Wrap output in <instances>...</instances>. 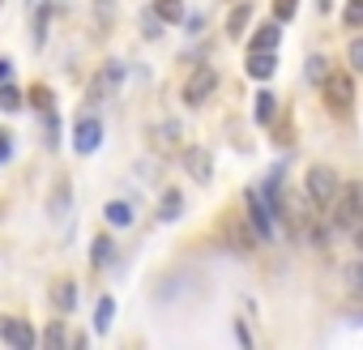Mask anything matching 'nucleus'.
<instances>
[{"instance_id":"obj_6","label":"nucleus","mask_w":363,"mask_h":350,"mask_svg":"<svg viewBox=\"0 0 363 350\" xmlns=\"http://www.w3.org/2000/svg\"><path fill=\"white\" fill-rule=\"evenodd\" d=\"M103 145V124L94 120V115H82L77 124H73V149L77 154H94Z\"/></svg>"},{"instance_id":"obj_25","label":"nucleus","mask_w":363,"mask_h":350,"mask_svg":"<svg viewBox=\"0 0 363 350\" xmlns=\"http://www.w3.org/2000/svg\"><path fill=\"white\" fill-rule=\"evenodd\" d=\"M111 248H116V244L99 235V239H94V265H107V261H111Z\"/></svg>"},{"instance_id":"obj_8","label":"nucleus","mask_w":363,"mask_h":350,"mask_svg":"<svg viewBox=\"0 0 363 350\" xmlns=\"http://www.w3.org/2000/svg\"><path fill=\"white\" fill-rule=\"evenodd\" d=\"M184 166H189L193 180H201V184L214 175V158L206 154V145H189V149H184Z\"/></svg>"},{"instance_id":"obj_30","label":"nucleus","mask_w":363,"mask_h":350,"mask_svg":"<svg viewBox=\"0 0 363 350\" xmlns=\"http://www.w3.org/2000/svg\"><path fill=\"white\" fill-rule=\"evenodd\" d=\"M235 337H240V341H244V346H252V333H248V329H244V324H240V320H235Z\"/></svg>"},{"instance_id":"obj_31","label":"nucleus","mask_w":363,"mask_h":350,"mask_svg":"<svg viewBox=\"0 0 363 350\" xmlns=\"http://www.w3.org/2000/svg\"><path fill=\"white\" fill-rule=\"evenodd\" d=\"M13 77V60H0V81H9Z\"/></svg>"},{"instance_id":"obj_28","label":"nucleus","mask_w":363,"mask_h":350,"mask_svg":"<svg viewBox=\"0 0 363 350\" xmlns=\"http://www.w3.org/2000/svg\"><path fill=\"white\" fill-rule=\"evenodd\" d=\"M179 137V124H162V128H154V141H175Z\"/></svg>"},{"instance_id":"obj_9","label":"nucleus","mask_w":363,"mask_h":350,"mask_svg":"<svg viewBox=\"0 0 363 350\" xmlns=\"http://www.w3.org/2000/svg\"><path fill=\"white\" fill-rule=\"evenodd\" d=\"M244 69H248V77H257V81H269V77L278 73V52H248Z\"/></svg>"},{"instance_id":"obj_7","label":"nucleus","mask_w":363,"mask_h":350,"mask_svg":"<svg viewBox=\"0 0 363 350\" xmlns=\"http://www.w3.org/2000/svg\"><path fill=\"white\" fill-rule=\"evenodd\" d=\"M0 337H5L13 350H30V346H35V329H30L26 320H18V316H5V320H0Z\"/></svg>"},{"instance_id":"obj_4","label":"nucleus","mask_w":363,"mask_h":350,"mask_svg":"<svg viewBox=\"0 0 363 350\" xmlns=\"http://www.w3.org/2000/svg\"><path fill=\"white\" fill-rule=\"evenodd\" d=\"M244 205H248V222H252L257 239H274V210L261 201V193H257V188H248V193H244Z\"/></svg>"},{"instance_id":"obj_17","label":"nucleus","mask_w":363,"mask_h":350,"mask_svg":"<svg viewBox=\"0 0 363 350\" xmlns=\"http://www.w3.org/2000/svg\"><path fill=\"white\" fill-rule=\"evenodd\" d=\"M303 77H308L312 86H320V81L329 77V60H325V56H308V60H303Z\"/></svg>"},{"instance_id":"obj_23","label":"nucleus","mask_w":363,"mask_h":350,"mask_svg":"<svg viewBox=\"0 0 363 350\" xmlns=\"http://www.w3.org/2000/svg\"><path fill=\"white\" fill-rule=\"evenodd\" d=\"M43 341H48L52 350H60V346L69 341V333H65V320H52V324H48V333H43Z\"/></svg>"},{"instance_id":"obj_11","label":"nucleus","mask_w":363,"mask_h":350,"mask_svg":"<svg viewBox=\"0 0 363 350\" xmlns=\"http://www.w3.org/2000/svg\"><path fill=\"white\" fill-rule=\"evenodd\" d=\"M278 39H282V22H265V26H257V35H252V52H278Z\"/></svg>"},{"instance_id":"obj_3","label":"nucleus","mask_w":363,"mask_h":350,"mask_svg":"<svg viewBox=\"0 0 363 350\" xmlns=\"http://www.w3.org/2000/svg\"><path fill=\"white\" fill-rule=\"evenodd\" d=\"M320 94H325V107H329L333 115H346V111L354 107V77L329 73V77L320 81Z\"/></svg>"},{"instance_id":"obj_21","label":"nucleus","mask_w":363,"mask_h":350,"mask_svg":"<svg viewBox=\"0 0 363 350\" xmlns=\"http://www.w3.org/2000/svg\"><path fill=\"white\" fill-rule=\"evenodd\" d=\"M22 107V94L13 90V81H0V111H18Z\"/></svg>"},{"instance_id":"obj_24","label":"nucleus","mask_w":363,"mask_h":350,"mask_svg":"<svg viewBox=\"0 0 363 350\" xmlns=\"http://www.w3.org/2000/svg\"><path fill=\"white\" fill-rule=\"evenodd\" d=\"M295 9H299V0H274V18H278V22H291Z\"/></svg>"},{"instance_id":"obj_32","label":"nucleus","mask_w":363,"mask_h":350,"mask_svg":"<svg viewBox=\"0 0 363 350\" xmlns=\"http://www.w3.org/2000/svg\"><path fill=\"white\" fill-rule=\"evenodd\" d=\"M354 248H359V256H363V227H354Z\"/></svg>"},{"instance_id":"obj_13","label":"nucleus","mask_w":363,"mask_h":350,"mask_svg":"<svg viewBox=\"0 0 363 350\" xmlns=\"http://www.w3.org/2000/svg\"><path fill=\"white\" fill-rule=\"evenodd\" d=\"M154 13H158V22H184V0H154Z\"/></svg>"},{"instance_id":"obj_5","label":"nucleus","mask_w":363,"mask_h":350,"mask_svg":"<svg viewBox=\"0 0 363 350\" xmlns=\"http://www.w3.org/2000/svg\"><path fill=\"white\" fill-rule=\"evenodd\" d=\"M214 86H218V73H214V69H197V73L184 81V103H189V107H201V103L214 94Z\"/></svg>"},{"instance_id":"obj_12","label":"nucleus","mask_w":363,"mask_h":350,"mask_svg":"<svg viewBox=\"0 0 363 350\" xmlns=\"http://www.w3.org/2000/svg\"><path fill=\"white\" fill-rule=\"evenodd\" d=\"M116 81H120V64H107V69L99 73V81L90 86V103H94V98H107V94L116 90Z\"/></svg>"},{"instance_id":"obj_1","label":"nucleus","mask_w":363,"mask_h":350,"mask_svg":"<svg viewBox=\"0 0 363 350\" xmlns=\"http://www.w3.org/2000/svg\"><path fill=\"white\" fill-rule=\"evenodd\" d=\"M329 210H333L329 218H333V227H337V231H354V227H363V180L342 184Z\"/></svg>"},{"instance_id":"obj_20","label":"nucleus","mask_w":363,"mask_h":350,"mask_svg":"<svg viewBox=\"0 0 363 350\" xmlns=\"http://www.w3.org/2000/svg\"><path fill=\"white\" fill-rule=\"evenodd\" d=\"M342 278H346V286H350L354 295H363V256H359V261H350V265L342 269Z\"/></svg>"},{"instance_id":"obj_14","label":"nucleus","mask_w":363,"mask_h":350,"mask_svg":"<svg viewBox=\"0 0 363 350\" xmlns=\"http://www.w3.org/2000/svg\"><path fill=\"white\" fill-rule=\"evenodd\" d=\"M248 22H252V5H235V9H231V18H227V35H231V39H240V35L248 30Z\"/></svg>"},{"instance_id":"obj_29","label":"nucleus","mask_w":363,"mask_h":350,"mask_svg":"<svg viewBox=\"0 0 363 350\" xmlns=\"http://www.w3.org/2000/svg\"><path fill=\"white\" fill-rule=\"evenodd\" d=\"M9 158H13V137L0 132V162H9Z\"/></svg>"},{"instance_id":"obj_10","label":"nucleus","mask_w":363,"mask_h":350,"mask_svg":"<svg viewBox=\"0 0 363 350\" xmlns=\"http://www.w3.org/2000/svg\"><path fill=\"white\" fill-rule=\"evenodd\" d=\"M48 295H52V307H56L60 316H69V312L77 307V282H69V278H56Z\"/></svg>"},{"instance_id":"obj_16","label":"nucleus","mask_w":363,"mask_h":350,"mask_svg":"<svg viewBox=\"0 0 363 350\" xmlns=\"http://www.w3.org/2000/svg\"><path fill=\"white\" fill-rule=\"evenodd\" d=\"M274 115H278V98H274L269 90H261V94H257V124H265V128H269V124H274Z\"/></svg>"},{"instance_id":"obj_2","label":"nucleus","mask_w":363,"mask_h":350,"mask_svg":"<svg viewBox=\"0 0 363 350\" xmlns=\"http://www.w3.org/2000/svg\"><path fill=\"white\" fill-rule=\"evenodd\" d=\"M337 188H342V180H337L333 166H312L308 180H303V197H308L316 210H329L333 197H337Z\"/></svg>"},{"instance_id":"obj_15","label":"nucleus","mask_w":363,"mask_h":350,"mask_svg":"<svg viewBox=\"0 0 363 350\" xmlns=\"http://www.w3.org/2000/svg\"><path fill=\"white\" fill-rule=\"evenodd\" d=\"M179 210H184V197H179L175 188H171V193H162V201H158V218H162V222H175V218H179Z\"/></svg>"},{"instance_id":"obj_22","label":"nucleus","mask_w":363,"mask_h":350,"mask_svg":"<svg viewBox=\"0 0 363 350\" xmlns=\"http://www.w3.org/2000/svg\"><path fill=\"white\" fill-rule=\"evenodd\" d=\"M342 22H346V26H354V30H363V0H346Z\"/></svg>"},{"instance_id":"obj_27","label":"nucleus","mask_w":363,"mask_h":350,"mask_svg":"<svg viewBox=\"0 0 363 350\" xmlns=\"http://www.w3.org/2000/svg\"><path fill=\"white\" fill-rule=\"evenodd\" d=\"M30 9L39 13V39H43V30H48V0H30Z\"/></svg>"},{"instance_id":"obj_19","label":"nucleus","mask_w":363,"mask_h":350,"mask_svg":"<svg viewBox=\"0 0 363 350\" xmlns=\"http://www.w3.org/2000/svg\"><path fill=\"white\" fill-rule=\"evenodd\" d=\"M111 316H116V299H111V295H103V299H99V307H94V329H99V333H107V329H111Z\"/></svg>"},{"instance_id":"obj_26","label":"nucleus","mask_w":363,"mask_h":350,"mask_svg":"<svg viewBox=\"0 0 363 350\" xmlns=\"http://www.w3.org/2000/svg\"><path fill=\"white\" fill-rule=\"evenodd\" d=\"M346 56H350V69H354V73H363V35L346 47Z\"/></svg>"},{"instance_id":"obj_18","label":"nucleus","mask_w":363,"mask_h":350,"mask_svg":"<svg viewBox=\"0 0 363 350\" xmlns=\"http://www.w3.org/2000/svg\"><path fill=\"white\" fill-rule=\"evenodd\" d=\"M103 218H107L111 227H128V222H133V205H128V201H111V205L103 210Z\"/></svg>"}]
</instances>
